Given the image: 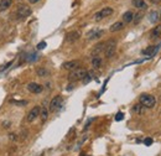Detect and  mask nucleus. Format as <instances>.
<instances>
[{
    "label": "nucleus",
    "mask_w": 161,
    "mask_h": 156,
    "mask_svg": "<svg viewBox=\"0 0 161 156\" xmlns=\"http://www.w3.org/2000/svg\"><path fill=\"white\" fill-rule=\"evenodd\" d=\"M40 110H41V106H39V105H36V106H34L30 112H29V114H27V117H26V120L29 121V123H32V121H35L37 118L40 117Z\"/></svg>",
    "instance_id": "7"
},
{
    "label": "nucleus",
    "mask_w": 161,
    "mask_h": 156,
    "mask_svg": "<svg viewBox=\"0 0 161 156\" xmlns=\"http://www.w3.org/2000/svg\"><path fill=\"white\" fill-rule=\"evenodd\" d=\"M11 103H14V104H19V105H26V104H27V102H26V100H21V102H18V100H11Z\"/></svg>",
    "instance_id": "27"
},
{
    "label": "nucleus",
    "mask_w": 161,
    "mask_h": 156,
    "mask_svg": "<svg viewBox=\"0 0 161 156\" xmlns=\"http://www.w3.org/2000/svg\"><path fill=\"white\" fill-rule=\"evenodd\" d=\"M159 19L161 20V11H160V13H159Z\"/></svg>",
    "instance_id": "31"
},
{
    "label": "nucleus",
    "mask_w": 161,
    "mask_h": 156,
    "mask_svg": "<svg viewBox=\"0 0 161 156\" xmlns=\"http://www.w3.org/2000/svg\"><path fill=\"white\" fill-rule=\"evenodd\" d=\"M104 48H105V42H101L98 43L97 46H94V50H93V56H99L101 52H104Z\"/></svg>",
    "instance_id": "14"
},
{
    "label": "nucleus",
    "mask_w": 161,
    "mask_h": 156,
    "mask_svg": "<svg viewBox=\"0 0 161 156\" xmlns=\"http://www.w3.org/2000/svg\"><path fill=\"white\" fill-rule=\"evenodd\" d=\"M159 50V46H150V47H147L146 50H144L143 51V55H147V56H154L156 52H158Z\"/></svg>",
    "instance_id": "17"
},
{
    "label": "nucleus",
    "mask_w": 161,
    "mask_h": 156,
    "mask_svg": "<svg viewBox=\"0 0 161 156\" xmlns=\"http://www.w3.org/2000/svg\"><path fill=\"white\" fill-rule=\"evenodd\" d=\"M101 66H102V57L93 56V58H92V67L93 68H99Z\"/></svg>",
    "instance_id": "19"
},
{
    "label": "nucleus",
    "mask_w": 161,
    "mask_h": 156,
    "mask_svg": "<svg viewBox=\"0 0 161 156\" xmlns=\"http://www.w3.org/2000/svg\"><path fill=\"white\" fill-rule=\"evenodd\" d=\"M133 19H134V14H133V11H126V13H124L123 14V21L125 22V24H129L133 21Z\"/></svg>",
    "instance_id": "16"
},
{
    "label": "nucleus",
    "mask_w": 161,
    "mask_h": 156,
    "mask_svg": "<svg viewBox=\"0 0 161 156\" xmlns=\"http://www.w3.org/2000/svg\"><path fill=\"white\" fill-rule=\"evenodd\" d=\"M139 100H140V104H141L144 108H146V109L154 108L155 104H156L155 97L151 96V94H147V93H143L141 96H140Z\"/></svg>",
    "instance_id": "1"
},
{
    "label": "nucleus",
    "mask_w": 161,
    "mask_h": 156,
    "mask_svg": "<svg viewBox=\"0 0 161 156\" xmlns=\"http://www.w3.org/2000/svg\"><path fill=\"white\" fill-rule=\"evenodd\" d=\"M115 50H117V42L114 40H109L105 42V48H104V55L107 58H110V57L114 56Z\"/></svg>",
    "instance_id": "3"
},
{
    "label": "nucleus",
    "mask_w": 161,
    "mask_h": 156,
    "mask_svg": "<svg viewBox=\"0 0 161 156\" xmlns=\"http://www.w3.org/2000/svg\"><path fill=\"white\" fill-rule=\"evenodd\" d=\"M40 117H41V119H42V121H46L47 120L48 110H47L46 106H42V108H41V110H40Z\"/></svg>",
    "instance_id": "21"
},
{
    "label": "nucleus",
    "mask_w": 161,
    "mask_h": 156,
    "mask_svg": "<svg viewBox=\"0 0 161 156\" xmlns=\"http://www.w3.org/2000/svg\"><path fill=\"white\" fill-rule=\"evenodd\" d=\"M12 0H1L0 1V11H5L11 6Z\"/></svg>",
    "instance_id": "18"
},
{
    "label": "nucleus",
    "mask_w": 161,
    "mask_h": 156,
    "mask_svg": "<svg viewBox=\"0 0 161 156\" xmlns=\"http://www.w3.org/2000/svg\"><path fill=\"white\" fill-rule=\"evenodd\" d=\"M150 1H151L152 4H159V3L161 1V0H150Z\"/></svg>",
    "instance_id": "30"
},
{
    "label": "nucleus",
    "mask_w": 161,
    "mask_h": 156,
    "mask_svg": "<svg viewBox=\"0 0 161 156\" xmlns=\"http://www.w3.org/2000/svg\"><path fill=\"white\" fill-rule=\"evenodd\" d=\"M133 5L135 7H138L139 10H146L147 9V4L145 3V0H133Z\"/></svg>",
    "instance_id": "13"
},
{
    "label": "nucleus",
    "mask_w": 161,
    "mask_h": 156,
    "mask_svg": "<svg viewBox=\"0 0 161 156\" xmlns=\"http://www.w3.org/2000/svg\"><path fill=\"white\" fill-rule=\"evenodd\" d=\"M123 118H124V114H123V113H118L117 115H115V120H117V121H120V120H123Z\"/></svg>",
    "instance_id": "28"
},
{
    "label": "nucleus",
    "mask_w": 161,
    "mask_h": 156,
    "mask_svg": "<svg viewBox=\"0 0 161 156\" xmlns=\"http://www.w3.org/2000/svg\"><path fill=\"white\" fill-rule=\"evenodd\" d=\"M141 18H143V14L141 13H138L136 15H134V19H133V21H134V24L136 25L138 22H140V20H141Z\"/></svg>",
    "instance_id": "24"
},
{
    "label": "nucleus",
    "mask_w": 161,
    "mask_h": 156,
    "mask_svg": "<svg viewBox=\"0 0 161 156\" xmlns=\"http://www.w3.org/2000/svg\"><path fill=\"white\" fill-rule=\"evenodd\" d=\"M36 47H37V50H43V48L46 47V42H45V41H41V42L37 45Z\"/></svg>",
    "instance_id": "25"
},
{
    "label": "nucleus",
    "mask_w": 161,
    "mask_h": 156,
    "mask_svg": "<svg viewBox=\"0 0 161 156\" xmlns=\"http://www.w3.org/2000/svg\"><path fill=\"white\" fill-rule=\"evenodd\" d=\"M30 1V4H36V3H39L40 0H29Z\"/></svg>",
    "instance_id": "29"
},
{
    "label": "nucleus",
    "mask_w": 161,
    "mask_h": 156,
    "mask_svg": "<svg viewBox=\"0 0 161 156\" xmlns=\"http://www.w3.org/2000/svg\"><path fill=\"white\" fill-rule=\"evenodd\" d=\"M113 9L111 7H109V6H107V7H103V9H101L98 11V13H96L94 14V20L96 21H101L102 19H104V18H108V16H110L111 14H113Z\"/></svg>",
    "instance_id": "4"
},
{
    "label": "nucleus",
    "mask_w": 161,
    "mask_h": 156,
    "mask_svg": "<svg viewBox=\"0 0 161 156\" xmlns=\"http://www.w3.org/2000/svg\"><path fill=\"white\" fill-rule=\"evenodd\" d=\"M152 142H154V140H152V139H151V138H146V139H145V140H144V144H145V145H146V146H150V145H151V144H152Z\"/></svg>",
    "instance_id": "26"
},
{
    "label": "nucleus",
    "mask_w": 161,
    "mask_h": 156,
    "mask_svg": "<svg viewBox=\"0 0 161 156\" xmlns=\"http://www.w3.org/2000/svg\"><path fill=\"white\" fill-rule=\"evenodd\" d=\"M87 69L84 68H76V69H73V71L69 73V76H68V79L71 81V82H76V81H83L84 79V77L87 76Z\"/></svg>",
    "instance_id": "2"
},
{
    "label": "nucleus",
    "mask_w": 161,
    "mask_h": 156,
    "mask_svg": "<svg viewBox=\"0 0 161 156\" xmlns=\"http://www.w3.org/2000/svg\"><path fill=\"white\" fill-rule=\"evenodd\" d=\"M36 73H37V76H39V77H42V78L47 77V76L50 75L48 69H46L45 67H39V68L36 69Z\"/></svg>",
    "instance_id": "20"
},
{
    "label": "nucleus",
    "mask_w": 161,
    "mask_h": 156,
    "mask_svg": "<svg viewBox=\"0 0 161 156\" xmlns=\"http://www.w3.org/2000/svg\"><path fill=\"white\" fill-rule=\"evenodd\" d=\"M27 91L29 92H31V93H34V94H39L43 91V87L41 84L39 83H36V82H31V83H29L27 84Z\"/></svg>",
    "instance_id": "10"
},
{
    "label": "nucleus",
    "mask_w": 161,
    "mask_h": 156,
    "mask_svg": "<svg viewBox=\"0 0 161 156\" xmlns=\"http://www.w3.org/2000/svg\"><path fill=\"white\" fill-rule=\"evenodd\" d=\"M161 37V25L154 27L150 32V40H158Z\"/></svg>",
    "instance_id": "12"
},
{
    "label": "nucleus",
    "mask_w": 161,
    "mask_h": 156,
    "mask_svg": "<svg viewBox=\"0 0 161 156\" xmlns=\"http://www.w3.org/2000/svg\"><path fill=\"white\" fill-rule=\"evenodd\" d=\"M158 20H159V13L158 11H151L150 13V21L151 22H158Z\"/></svg>",
    "instance_id": "23"
},
{
    "label": "nucleus",
    "mask_w": 161,
    "mask_h": 156,
    "mask_svg": "<svg viewBox=\"0 0 161 156\" xmlns=\"http://www.w3.org/2000/svg\"><path fill=\"white\" fill-rule=\"evenodd\" d=\"M104 35V31L103 30H99V28H93V30H89L87 32V40L92 41V40H97L99 37H102V36Z\"/></svg>",
    "instance_id": "8"
},
{
    "label": "nucleus",
    "mask_w": 161,
    "mask_h": 156,
    "mask_svg": "<svg viewBox=\"0 0 161 156\" xmlns=\"http://www.w3.org/2000/svg\"><path fill=\"white\" fill-rule=\"evenodd\" d=\"M31 14H32V10H31V7L27 5H21L18 7V10H16V16H18V19H26Z\"/></svg>",
    "instance_id": "6"
},
{
    "label": "nucleus",
    "mask_w": 161,
    "mask_h": 156,
    "mask_svg": "<svg viewBox=\"0 0 161 156\" xmlns=\"http://www.w3.org/2000/svg\"><path fill=\"white\" fill-rule=\"evenodd\" d=\"M79 39H81V32L77 31V30L71 31V32H68V34L66 35V41H67L68 43H73V42H76V41H78Z\"/></svg>",
    "instance_id": "9"
},
{
    "label": "nucleus",
    "mask_w": 161,
    "mask_h": 156,
    "mask_svg": "<svg viewBox=\"0 0 161 156\" xmlns=\"http://www.w3.org/2000/svg\"><path fill=\"white\" fill-rule=\"evenodd\" d=\"M123 28H124V22H122V21H117V22H114L113 25L110 26L109 31H110V32H117V31L123 30Z\"/></svg>",
    "instance_id": "15"
},
{
    "label": "nucleus",
    "mask_w": 161,
    "mask_h": 156,
    "mask_svg": "<svg viewBox=\"0 0 161 156\" xmlns=\"http://www.w3.org/2000/svg\"><path fill=\"white\" fill-rule=\"evenodd\" d=\"M144 109H146V108H144V106L141 105V104H135L134 106H133V112L134 113H138V114H143L144 113Z\"/></svg>",
    "instance_id": "22"
},
{
    "label": "nucleus",
    "mask_w": 161,
    "mask_h": 156,
    "mask_svg": "<svg viewBox=\"0 0 161 156\" xmlns=\"http://www.w3.org/2000/svg\"><path fill=\"white\" fill-rule=\"evenodd\" d=\"M79 61L77 60H73V61H67V62H65L63 64H62V68L65 69H69V71H73V69H76L79 67Z\"/></svg>",
    "instance_id": "11"
},
{
    "label": "nucleus",
    "mask_w": 161,
    "mask_h": 156,
    "mask_svg": "<svg viewBox=\"0 0 161 156\" xmlns=\"http://www.w3.org/2000/svg\"><path fill=\"white\" fill-rule=\"evenodd\" d=\"M62 104H63V99H62L61 96L53 97L51 103H50V112L55 113V112H57V110H60L62 108Z\"/></svg>",
    "instance_id": "5"
}]
</instances>
